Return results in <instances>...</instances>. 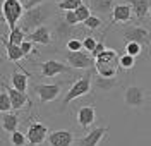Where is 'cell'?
I'll use <instances>...</instances> for the list:
<instances>
[{"label":"cell","instance_id":"obj_40","mask_svg":"<svg viewBox=\"0 0 151 146\" xmlns=\"http://www.w3.org/2000/svg\"><path fill=\"white\" fill-rule=\"evenodd\" d=\"M150 17H151V9H150Z\"/></svg>","mask_w":151,"mask_h":146},{"label":"cell","instance_id":"obj_23","mask_svg":"<svg viewBox=\"0 0 151 146\" xmlns=\"http://www.w3.org/2000/svg\"><path fill=\"white\" fill-rule=\"evenodd\" d=\"M117 86V78L115 79H106V78H101V76H98V78L94 79V88L98 89V91H110L113 88Z\"/></svg>","mask_w":151,"mask_h":146},{"label":"cell","instance_id":"obj_33","mask_svg":"<svg viewBox=\"0 0 151 146\" xmlns=\"http://www.w3.org/2000/svg\"><path fill=\"white\" fill-rule=\"evenodd\" d=\"M65 50H67V52H81V50H84V45H83V41H81V40L70 38L65 43Z\"/></svg>","mask_w":151,"mask_h":146},{"label":"cell","instance_id":"obj_18","mask_svg":"<svg viewBox=\"0 0 151 146\" xmlns=\"http://www.w3.org/2000/svg\"><path fill=\"white\" fill-rule=\"evenodd\" d=\"M96 120V107L94 105H86V107L77 108V124L81 127H89Z\"/></svg>","mask_w":151,"mask_h":146},{"label":"cell","instance_id":"obj_27","mask_svg":"<svg viewBox=\"0 0 151 146\" xmlns=\"http://www.w3.org/2000/svg\"><path fill=\"white\" fill-rule=\"evenodd\" d=\"M84 28L89 29V31H96V29H100L101 26H103V19L100 17V16H96V14H93L89 19H86L84 22Z\"/></svg>","mask_w":151,"mask_h":146},{"label":"cell","instance_id":"obj_32","mask_svg":"<svg viewBox=\"0 0 151 146\" xmlns=\"http://www.w3.org/2000/svg\"><path fill=\"white\" fill-rule=\"evenodd\" d=\"M76 16H77L79 22H84V21H86V19H89L93 14H91V9H89V5H88V4H83L79 9L76 10Z\"/></svg>","mask_w":151,"mask_h":146},{"label":"cell","instance_id":"obj_28","mask_svg":"<svg viewBox=\"0 0 151 146\" xmlns=\"http://www.w3.org/2000/svg\"><path fill=\"white\" fill-rule=\"evenodd\" d=\"M9 141H10V146H26L28 145V136L22 134L21 131H16V132L10 134Z\"/></svg>","mask_w":151,"mask_h":146},{"label":"cell","instance_id":"obj_24","mask_svg":"<svg viewBox=\"0 0 151 146\" xmlns=\"http://www.w3.org/2000/svg\"><path fill=\"white\" fill-rule=\"evenodd\" d=\"M119 58H120V55L115 52V50H112V48H106L100 55V57L96 58V62H100V64H119Z\"/></svg>","mask_w":151,"mask_h":146},{"label":"cell","instance_id":"obj_21","mask_svg":"<svg viewBox=\"0 0 151 146\" xmlns=\"http://www.w3.org/2000/svg\"><path fill=\"white\" fill-rule=\"evenodd\" d=\"M2 129L5 131V132H16L19 127V115L17 112H5V114H2Z\"/></svg>","mask_w":151,"mask_h":146},{"label":"cell","instance_id":"obj_19","mask_svg":"<svg viewBox=\"0 0 151 146\" xmlns=\"http://www.w3.org/2000/svg\"><path fill=\"white\" fill-rule=\"evenodd\" d=\"M31 76V72H22V70H14L10 74V83L12 88H16L21 93H28V79Z\"/></svg>","mask_w":151,"mask_h":146},{"label":"cell","instance_id":"obj_13","mask_svg":"<svg viewBox=\"0 0 151 146\" xmlns=\"http://www.w3.org/2000/svg\"><path fill=\"white\" fill-rule=\"evenodd\" d=\"M2 88L9 93L10 100H12V110H21L24 105L31 107V100H29L28 93H21V91H17L16 88H12L10 84H7V83H4Z\"/></svg>","mask_w":151,"mask_h":146},{"label":"cell","instance_id":"obj_15","mask_svg":"<svg viewBox=\"0 0 151 146\" xmlns=\"http://www.w3.org/2000/svg\"><path fill=\"white\" fill-rule=\"evenodd\" d=\"M26 40H28V41H33V43H36V45L48 47V45H52V41H53L52 29L48 28V26H41V28L35 29L33 33H29L28 36H26Z\"/></svg>","mask_w":151,"mask_h":146},{"label":"cell","instance_id":"obj_1","mask_svg":"<svg viewBox=\"0 0 151 146\" xmlns=\"http://www.w3.org/2000/svg\"><path fill=\"white\" fill-rule=\"evenodd\" d=\"M53 17V5L50 4H43L40 7H35L31 10H26L24 17L19 22V28L22 29L28 36L29 33H33L35 29L47 26V21H50Z\"/></svg>","mask_w":151,"mask_h":146},{"label":"cell","instance_id":"obj_30","mask_svg":"<svg viewBox=\"0 0 151 146\" xmlns=\"http://www.w3.org/2000/svg\"><path fill=\"white\" fill-rule=\"evenodd\" d=\"M134 65H136V58L132 57V55H127V53L120 55V58H119V67L120 69L131 70V69H134Z\"/></svg>","mask_w":151,"mask_h":146},{"label":"cell","instance_id":"obj_7","mask_svg":"<svg viewBox=\"0 0 151 146\" xmlns=\"http://www.w3.org/2000/svg\"><path fill=\"white\" fill-rule=\"evenodd\" d=\"M67 62L69 65L74 69H86V70H91L93 67H96V58L86 52V50H81V52H67Z\"/></svg>","mask_w":151,"mask_h":146},{"label":"cell","instance_id":"obj_31","mask_svg":"<svg viewBox=\"0 0 151 146\" xmlns=\"http://www.w3.org/2000/svg\"><path fill=\"white\" fill-rule=\"evenodd\" d=\"M0 110H2V114H5V112H10L12 110V100H10L9 93L4 89L2 91V95H0Z\"/></svg>","mask_w":151,"mask_h":146},{"label":"cell","instance_id":"obj_2","mask_svg":"<svg viewBox=\"0 0 151 146\" xmlns=\"http://www.w3.org/2000/svg\"><path fill=\"white\" fill-rule=\"evenodd\" d=\"M91 70H86V74H83L79 79H76L74 83H72V86L69 88V91L65 93V96L62 100V105H60V112H64V108L69 105V103H72L74 100L77 98H83L84 95H88L89 91H91V88H93V83H91Z\"/></svg>","mask_w":151,"mask_h":146},{"label":"cell","instance_id":"obj_20","mask_svg":"<svg viewBox=\"0 0 151 146\" xmlns=\"http://www.w3.org/2000/svg\"><path fill=\"white\" fill-rule=\"evenodd\" d=\"M129 5L132 7V12L137 19L141 21L144 19L148 14H150V9H151V4L150 0H125Z\"/></svg>","mask_w":151,"mask_h":146},{"label":"cell","instance_id":"obj_12","mask_svg":"<svg viewBox=\"0 0 151 146\" xmlns=\"http://www.w3.org/2000/svg\"><path fill=\"white\" fill-rule=\"evenodd\" d=\"M76 141H77L76 134L72 131H67V129L52 131L48 136V145L50 146H72Z\"/></svg>","mask_w":151,"mask_h":146},{"label":"cell","instance_id":"obj_36","mask_svg":"<svg viewBox=\"0 0 151 146\" xmlns=\"http://www.w3.org/2000/svg\"><path fill=\"white\" fill-rule=\"evenodd\" d=\"M33 45H35V43H33V41H28V40H26V41H24V43H22V45H21V48H22V53H24V57L28 58L29 55H31V53H33Z\"/></svg>","mask_w":151,"mask_h":146},{"label":"cell","instance_id":"obj_10","mask_svg":"<svg viewBox=\"0 0 151 146\" xmlns=\"http://www.w3.org/2000/svg\"><path fill=\"white\" fill-rule=\"evenodd\" d=\"M74 33H76L74 26H70L64 16L62 17H55V21H53V38L58 43H67L69 40L72 38Z\"/></svg>","mask_w":151,"mask_h":146},{"label":"cell","instance_id":"obj_11","mask_svg":"<svg viewBox=\"0 0 151 146\" xmlns=\"http://www.w3.org/2000/svg\"><path fill=\"white\" fill-rule=\"evenodd\" d=\"M106 134H108V127H105V126L94 127V129H91L86 136L77 137L76 146H98L105 137H106Z\"/></svg>","mask_w":151,"mask_h":146},{"label":"cell","instance_id":"obj_6","mask_svg":"<svg viewBox=\"0 0 151 146\" xmlns=\"http://www.w3.org/2000/svg\"><path fill=\"white\" fill-rule=\"evenodd\" d=\"M62 88H64V81L50 83V84H43L41 83V84L35 86V95L38 96L40 103H50V101H55L57 98L60 96Z\"/></svg>","mask_w":151,"mask_h":146},{"label":"cell","instance_id":"obj_34","mask_svg":"<svg viewBox=\"0 0 151 146\" xmlns=\"http://www.w3.org/2000/svg\"><path fill=\"white\" fill-rule=\"evenodd\" d=\"M83 45H84V50H86V52L93 53L94 48L98 47V40L93 38V36H84V38H83Z\"/></svg>","mask_w":151,"mask_h":146},{"label":"cell","instance_id":"obj_26","mask_svg":"<svg viewBox=\"0 0 151 146\" xmlns=\"http://www.w3.org/2000/svg\"><path fill=\"white\" fill-rule=\"evenodd\" d=\"M9 41L10 43H14V45H22V43L26 41V33L19 28V26L17 28H14V29H10Z\"/></svg>","mask_w":151,"mask_h":146},{"label":"cell","instance_id":"obj_25","mask_svg":"<svg viewBox=\"0 0 151 146\" xmlns=\"http://www.w3.org/2000/svg\"><path fill=\"white\" fill-rule=\"evenodd\" d=\"M84 2L83 0H64L60 4H57V9L64 10V12H70V10H77Z\"/></svg>","mask_w":151,"mask_h":146},{"label":"cell","instance_id":"obj_38","mask_svg":"<svg viewBox=\"0 0 151 146\" xmlns=\"http://www.w3.org/2000/svg\"><path fill=\"white\" fill-rule=\"evenodd\" d=\"M105 50H106V48H105V43H103V41H98V47L94 48V52L91 53V55H93L94 58H98V57H100V55L105 52Z\"/></svg>","mask_w":151,"mask_h":146},{"label":"cell","instance_id":"obj_39","mask_svg":"<svg viewBox=\"0 0 151 146\" xmlns=\"http://www.w3.org/2000/svg\"><path fill=\"white\" fill-rule=\"evenodd\" d=\"M55 2H57V4H60V2H64V0H55Z\"/></svg>","mask_w":151,"mask_h":146},{"label":"cell","instance_id":"obj_35","mask_svg":"<svg viewBox=\"0 0 151 146\" xmlns=\"http://www.w3.org/2000/svg\"><path fill=\"white\" fill-rule=\"evenodd\" d=\"M45 2H47V0H22V5H24L26 10H31V9H35V7L43 5Z\"/></svg>","mask_w":151,"mask_h":146},{"label":"cell","instance_id":"obj_16","mask_svg":"<svg viewBox=\"0 0 151 146\" xmlns=\"http://www.w3.org/2000/svg\"><path fill=\"white\" fill-rule=\"evenodd\" d=\"M88 5L91 12H94L100 17H108V14L112 16L113 7L117 5L115 0H88Z\"/></svg>","mask_w":151,"mask_h":146},{"label":"cell","instance_id":"obj_29","mask_svg":"<svg viewBox=\"0 0 151 146\" xmlns=\"http://www.w3.org/2000/svg\"><path fill=\"white\" fill-rule=\"evenodd\" d=\"M125 53L127 55H132V57L136 58L137 55H141V53H146V48L139 45V43H125Z\"/></svg>","mask_w":151,"mask_h":146},{"label":"cell","instance_id":"obj_37","mask_svg":"<svg viewBox=\"0 0 151 146\" xmlns=\"http://www.w3.org/2000/svg\"><path fill=\"white\" fill-rule=\"evenodd\" d=\"M64 17H65V21L70 24V26H76L77 22H79V19H77V16H76V10H70V12H65L64 14Z\"/></svg>","mask_w":151,"mask_h":146},{"label":"cell","instance_id":"obj_8","mask_svg":"<svg viewBox=\"0 0 151 146\" xmlns=\"http://www.w3.org/2000/svg\"><path fill=\"white\" fill-rule=\"evenodd\" d=\"M26 136H28V146H41L45 141H48L50 131H48L47 124L38 120V122L29 124Z\"/></svg>","mask_w":151,"mask_h":146},{"label":"cell","instance_id":"obj_3","mask_svg":"<svg viewBox=\"0 0 151 146\" xmlns=\"http://www.w3.org/2000/svg\"><path fill=\"white\" fill-rule=\"evenodd\" d=\"M26 9L22 5V0H4L2 5V17L4 21L9 24L10 29L17 28V24L21 22V19L24 17Z\"/></svg>","mask_w":151,"mask_h":146},{"label":"cell","instance_id":"obj_4","mask_svg":"<svg viewBox=\"0 0 151 146\" xmlns=\"http://www.w3.org/2000/svg\"><path fill=\"white\" fill-rule=\"evenodd\" d=\"M120 36L125 40V43H139L144 48H150L151 45V31L144 28V26H136V24H131V26H125L120 31Z\"/></svg>","mask_w":151,"mask_h":146},{"label":"cell","instance_id":"obj_17","mask_svg":"<svg viewBox=\"0 0 151 146\" xmlns=\"http://www.w3.org/2000/svg\"><path fill=\"white\" fill-rule=\"evenodd\" d=\"M132 16H134V12H132V7L127 4V2H124V4H117L115 7H113V12H112V24H117V22H129L132 19Z\"/></svg>","mask_w":151,"mask_h":146},{"label":"cell","instance_id":"obj_5","mask_svg":"<svg viewBox=\"0 0 151 146\" xmlns=\"http://www.w3.org/2000/svg\"><path fill=\"white\" fill-rule=\"evenodd\" d=\"M150 100V93L141 86H127L125 91H124V103L129 108H141L148 103Z\"/></svg>","mask_w":151,"mask_h":146},{"label":"cell","instance_id":"obj_14","mask_svg":"<svg viewBox=\"0 0 151 146\" xmlns=\"http://www.w3.org/2000/svg\"><path fill=\"white\" fill-rule=\"evenodd\" d=\"M2 45H4V48H5V52H7V58H9L12 64H17L22 60L24 57V53H22V48H21V45H14V43H10L9 38H5V36H2ZM19 69L22 70V72H28L24 67H21L19 65Z\"/></svg>","mask_w":151,"mask_h":146},{"label":"cell","instance_id":"obj_9","mask_svg":"<svg viewBox=\"0 0 151 146\" xmlns=\"http://www.w3.org/2000/svg\"><path fill=\"white\" fill-rule=\"evenodd\" d=\"M70 69L67 64L60 62V60H45L40 64V78H55L58 74H67Z\"/></svg>","mask_w":151,"mask_h":146},{"label":"cell","instance_id":"obj_22","mask_svg":"<svg viewBox=\"0 0 151 146\" xmlns=\"http://www.w3.org/2000/svg\"><path fill=\"white\" fill-rule=\"evenodd\" d=\"M96 72H98V76H101V78L115 79L119 69H117L115 64H100V62H96Z\"/></svg>","mask_w":151,"mask_h":146}]
</instances>
